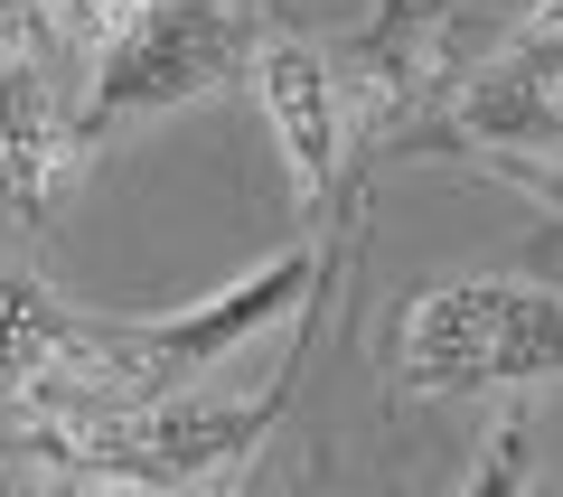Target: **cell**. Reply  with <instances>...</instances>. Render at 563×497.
Returning a JSON list of instances; mask_svg holds the SVG:
<instances>
[{
    "instance_id": "7a4b0ae2",
    "label": "cell",
    "mask_w": 563,
    "mask_h": 497,
    "mask_svg": "<svg viewBox=\"0 0 563 497\" xmlns=\"http://www.w3.org/2000/svg\"><path fill=\"white\" fill-rule=\"evenodd\" d=\"M244 66H254V29H244L235 0H113L85 29L76 132H122L141 113L198 103Z\"/></svg>"
},
{
    "instance_id": "6da1fadb",
    "label": "cell",
    "mask_w": 563,
    "mask_h": 497,
    "mask_svg": "<svg viewBox=\"0 0 563 497\" xmlns=\"http://www.w3.org/2000/svg\"><path fill=\"white\" fill-rule=\"evenodd\" d=\"M563 376V291L517 273H461L395 310V385L413 404L451 395H517Z\"/></svg>"
},
{
    "instance_id": "52a82bcc",
    "label": "cell",
    "mask_w": 563,
    "mask_h": 497,
    "mask_svg": "<svg viewBox=\"0 0 563 497\" xmlns=\"http://www.w3.org/2000/svg\"><path fill=\"white\" fill-rule=\"evenodd\" d=\"M66 339H76V319L57 310V291L29 281V273H0V385L47 376L66 357Z\"/></svg>"
},
{
    "instance_id": "3957f363",
    "label": "cell",
    "mask_w": 563,
    "mask_h": 497,
    "mask_svg": "<svg viewBox=\"0 0 563 497\" xmlns=\"http://www.w3.org/2000/svg\"><path fill=\"white\" fill-rule=\"evenodd\" d=\"M76 159V103L57 85V20L38 0H0V217L38 225Z\"/></svg>"
},
{
    "instance_id": "277c9868",
    "label": "cell",
    "mask_w": 563,
    "mask_h": 497,
    "mask_svg": "<svg viewBox=\"0 0 563 497\" xmlns=\"http://www.w3.org/2000/svg\"><path fill=\"white\" fill-rule=\"evenodd\" d=\"M451 132L470 151L498 159H544L563 151V20H536L526 38H507L451 103Z\"/></svg>"
},
{
    "instance_id": "ba28073f",
    "label": "cell",
    "mask_w": 563,
    "mask_h": 497,
    "mask_svg": "<svg viewBox=\"0 0 563 497\" xmlns=\"http://www.w3.org/2000/svg\"><path fill=\"white\" fill-rule=\"evenodd\" d=\"M536 10H544V20H563V0H536Z\"/></svg>"
},
{
    "instance_id": "8992f818",
    "label": "cell",
    "mask_w": 563,
    "mask_h": 497,
    "mask_svg": "<svg viewBox=\"0 0 563 497\" xmlns=\"http://www.w3.org/2000/svg\"><path fill=\"white\" fill-rule=\"evenodd\" d=\"M263 422H273V404H207V395H188V404L141 413L113 460L141 470V478H225L263 441Z\"/></svg>"
},
{
    "instance_id": "5b68a950",
    "label": "cell",
    "mask_w": 563,
    "mask_h": 497,
    "mask_svg": "<svg viewBox=\"0 0 563 497\" xmlns=\"http://www.w3.org/2000/svg\"><path fill=\"white\" fill-rule=\"evenodd\" d=\"M244 76H254L263 113H273V141L291 159L301 198H329V179H339V85H329V57L301 38H254Z\"/></svg>"
}]
</instances>
